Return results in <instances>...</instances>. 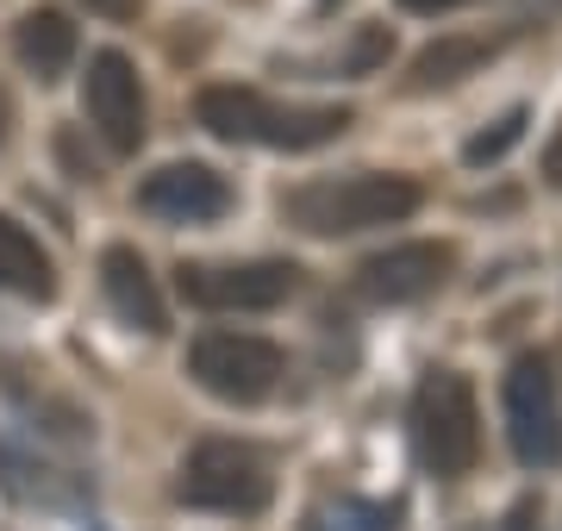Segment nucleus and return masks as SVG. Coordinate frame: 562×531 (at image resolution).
Segmentation results:
<instances>
[{
	"mask_svg": "<svg viewBox=\"0 0 562 531\" xmlns=\"http://www.w3.org/2000/svg\"><path fill=\"white\" fill-rule=\"evenodd\" d=\"M419 213V182L413 176H325V182H301L281 194V219L306 231V238H350L369 225H401Z\"/></svg>",
	"mask_w": 562,
	"mask_h": 531,
	"instance_id": "1",
	"label": "nucleus"
},
{
	"mask_svg": "<svg viewBox=\"0 0 562 531\" xmlns=\"http://www.w3.org/2000/svg\"><path fill=\"white\" fill-rule=\"evenodd\" d=\"M194 113L220 144H262V150H319L350 132V106H281L257 88L232 82L201 88Z\"/></svg>",
	"mask_w": 562,
	"mask_h": 531,
	"instance_id": "2",
	"label": "nucleus"
},
{
	"mask_svg": "<svg viewBox=\"0 0 562 531\" xmlns=\"http://www.w3.org/2000/svg\"><path fill=\"white\" fill-rule=\"evenodd\" d=\"M413 450L438 482H462L482 456V413L475 388L457 369H431L413 394Z\"/></svg>",
	"mask_w": 562,
	"mask_h": 531,
	"instance_id": "3",
	"label": "nucleus"
},
{
	"mask_svg": "<svg viewBox=\"0 0 562 531\" xmlns=\"http://www.w3.org/2000/svg\"><path fill=\"white\" fill-rule=\"evenodd\" d=\"M176 494L201 512H238V519H250V512L269 507L276 482H269V463L250 444H238V438H201V444L188 450V463H181Z\"/></svg>",
	"mask_w": 562,
	"mask_h": 531,
	"instance_id": "4",
	"label": "nucleus"
},
{
	"mask_svg": "<svg viewBox=\"0 0 562 531\" xmlns=\"http://www.w3.org/2000/svg\"><path fill=\"white\" fill-rule=\"evenodd\" d=\"M281 369H288V357L269 338H257V331H201L188 344V375L213 400H225V407H257V400H269L281 388Z\"/></svg>",
	"mask_w": 562,
	"mask_h": 531,
	"instance_id": "5",
	"label": "nucleus"
},
{
	"mask_svg": "<svg viewBox=\"0 0 562 531\" xmlns=\"http://www.w3.org/2000/svg\"><path fill=\"white\" fill-rule=\"evenodd\" d=\"M501 407H506V444L525 470H562V400L543 357H519L506 369Z\"/></svg>",
	"mask_w": 562,
	"mask_h": 531,
	"instance_id": "6",
	"label": "nucleus"
},
{
	"mask_svg": "<svg viewBox=\"0 0 562 531\" xmlns=\"http://www.w3.org/2000/svg\"><path fill=\"white\" fill-rule=\"evenodd\" d=\"M176 287L201 313H269L301 287V269L276 263V257H262V263H181Z\"/></svg>",
	"mask_w": 562,
	"mask_h": 531,
	"instance_id": "7",
	"label": "nucleus"
},
{
	"mask_svg": "<svg viewBox=\"0 0 562 531\" xmlns=\"http://www.w3.org/2000/svg\"><path fill=\"white\" fill-rule=\"evenodd\" d=\"M81 106H88V120H94V132L106 138L113 157H132V150L144 144V120H150V106H144L138 63L125 57V50H94V57H88Z\"/></svg>",
	"mask_w": 562,
	"mask_h": 531,
	"instance_id": "8",
	"label": "nucleus"
},
{
	"mask_svg": "<svg viewBox=\"0 0 562 531\" xmlns=\"http://www.w3.org/2000/svg\"><path fill=\"white\" fill-rule=\"evenodd\" d=\"M457 269V250L431 245V238H413V245H387L375 257L357 263V294L375 301V307H406V301H425L438 294Z\"/></svg>",
	"mask_w": 562,
	"mask_h": 531,
	"instance_id": "9",
	"label": "nucleus"
},
{
	"mask_svg": "<svg viewBox=\"0 0 562 531\" xmlns=\"http://www.w3.org/2000/svg\"><path fill=\"white\" fill-rule=\"evenodd\" d=\"M138 206L169 225H213L232 206V188H225L220 169L206 163H169L138 182Z\"/></svg>",
	"mask_w": 562,
	"mask_h": 531,
	"instance_id": "10",
	"label": "nucleus"
},
{
	"mask_svg": "<svg viewBox=\"0 0 562 531\" xmlns=\"http://www.w3.org/2000/svg\"><path fill=\"white\" fill-rule=\"evenodd\" d=\"M101 287H106V307L120 313L132 331L157 338L169 331V313H162V294H157V275L132 245H106L101 250Z\"/></svg>",
	"mask_w": 562,
	"mask_h": 531,
	"instance_id": "11",
	"label": "nucleus"
},
{
	"mask_svg": "<svg viewBox=\"0 0 562 531\" xmlns=\"http://www.w3.org/2000/svg\"><path fill=\"white\" fill-rule=\"evenodd\" d=\"M13 50H20V63L38 82H57V76H69V63H76V25L57 7H32L13 25Z\"/></svg>",
	"mask_w": 562,
	"mask_h": 531,
	"instance_id": "12",
	"label": "nucleus"
},
{
	"mask_svg": "<svg viewBox=\"0 0 562 531\" xmlns=\"http://www.w3.org/2000/svg\"><path fill=\"white\" fill-rule=\"evenodd\" d=\"M494 57H501V38H438V44H425L419 57H413L406 88H413V94L457 88V82H469L482 63H494Z\"/></svg>",
	"mask_w": 562,
	"mask_h": 531,
	"instance_id": "13",
	"label": "nucleus"
},
{
	"mask_svg": "<svg viewBox=\"0 0 562 531\" xmlns=\"http://www.w3.org/2000/svg\"><path fill=\"white\" fill-rule=\"evenodd\" d=\"M0 287L7 294H25V301H50L57 294V269H50L44 245L25 225L7 219V213H0Z\"/></svg>",
	"mask_w": 562,
	"mask_h": 531,
	"instance_id": "14",
	"label": "nucleus"
},
{
	"mask_svg": "<svg viewBox=\"0 0 562 531\" xmlns=\"http://www.w3.org/2000/svg\"><path fill=\"white\" fill-rule=\"evenodd\" d=\"M306 531H394V512L382 500L338 494V500H319V507L306 512Z\"/></svg>",
	"mask_w": 562,
	"mask_h": 531,
	"instance_id": "15",
	"label": "nucleus"
},
{
	"mask_svg": "<svg viewBox=\"0 0 562 531\" xmlns=\"http://www.w3.org/2000/svg\"><path fill=\"white\" fill-rule=\"evenodd\" d=\"M519 138H525V113L513 106V113H506V120L494 125V132H475V138L462 144V163H469V169H487V163H501V157H506V150H513Z\"/></svg>",
	"mask_w": 562,
	"mask_h": 531,
	"instance_id": "16",
	"label": "nucleus"
},
{
	"mask_svg": "<svg viewBox=\"0 0 562 531\" xmlns=\"http://www.w3.org/2000/svg\"><path fill=\"white\" fill-rule=\"evenodd\" d=\"M382 57H387V32H375V25H369V32L357 38V57H350V69L362 76V69H375Z\"/></svg>",
	"mask_w": 562,
	"mask_h": 531,
	"instance_id": "17",
	"label": "nucleus"
},
{
	"mask_svg": "<svg viewBox=\"0 0 562 531\" xmlns=\"http://www.w3.org/2000/svg\"><path fill=\"white\" fill-rule=\"evenodd\" d=\"M88 13H101V20H138V7L144 0H81Z\"/></svg>",
	"mask_w": 562,
	"mask_h": 531,
	"instance_id": "18",
	"label": "nucleus"
},
{
	"mask_svg": "<svg viewBox=\"0 0 562 531\" xmlns=\"http://www.w3.org/2000/svg\"><path fill=\"white\" fill-rule=\"evenodd\" d=\"M494 531H538V507H531V500H519V507L506 512V519H501Z\"/></svg>",
	"mask_w": 562,
	"mask_h": 531,
	"instance_id": "19",
	"label": "nucleus"
},
{
	"mask_svg": "<svg viewBox=\"0 0 562 531\" xmlns=\"http://www.w3.org/2000/svg\"><path fill=\"white\" fill-rule=\"evenodd\" d=\"M406 13H457V7H469V0H401Z\"/></svg>",
	"mask_w": 562,
	"mask_h": 531,
	"instance_id": "20",
	"label": "nucleus"
},
{
	"mask_svg": "<svg viewBox=\"0 0 562 531\" xmlns=\"http://www.w3.org/2000/svg\"><path fill=\"white\" fill-rule=\"evenodd\" d=\"M550 182L562 188V138H557V150H550Z\"/></svg>",
	"mask_w": 562,
	"mask_h": 531,
	"instance_id": "21",
	"label": "nucleus"
},
{
	"mask_svg": "<svg viewBox=\"0 0 562 531\" xmlns=\"http://www.w3.org/2000/svg\"><path fill=\"white\" fill-rule=\"evenodd\" d=\"M319 7H338V0H319Z\"/></svg>",
	"mask_w": 562,
	"mask_h": 531,
	"instance_id": "22",
	"label": "nucleus"
}]
</instances>
